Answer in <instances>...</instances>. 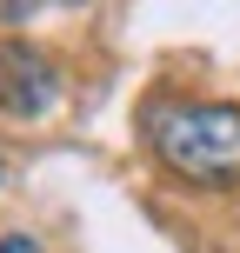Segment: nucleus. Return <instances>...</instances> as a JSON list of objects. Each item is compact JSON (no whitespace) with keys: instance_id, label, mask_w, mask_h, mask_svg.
Here are the masks:
<instances>
[{"instance_id":"obj_3","label":"nucleus","mask_w":240,"mask_h":253,"mask_svg":"<svg viewBox=\"0 0 240 253\" xmlns=\"http://www.w3.org/2000/svg\"><path fill=\"white\" fill-rule=\"evenodd\" d=\"M0 253H40V247L27 240V233H7V240H0Z\"/></svg>"},{"instance_id":"obj_1","label":"nucleus","mask_w":240,"mask_h":253,"mask_svg":"<svg viewBox=\"0 0 240 253\" xmlns=\"http://www.w3.org/2000/svg\"><path fill=\"white\" fill-rule=\"evenodd\" d=\"M153 153L167 173L193 187H234L240 180V107L234 100H167L147 120Z\"/></svg>"},{"instance_id":"obj_2","label":"nucleus","mask_w":240,"mask_h":253,"mask_svg":"<svg viewBox=\"0 0 240 253\" xmlns=\"http://www.w3.org/2000/svg\"><path fill=\"white\" fill-rule=\"evenodd\" d=\"M53 100H60L53 53L20 40V34H7L0 40V114L7 120H40V114H53Z\"/></svg>"},{"instance_id":"obj_4","label":"nucleus","mask_w":240,"mask_h":253,"mask_svg":"<svg viewBox=\"0 0 240 253\" xmlns=\"http://www.w3.org/2000/svg\"><path fill=\"white\" fill-rule=\"evenodd\" d=\"M74 7H80V0H74Z\"/></svg>"}]
</instances>
